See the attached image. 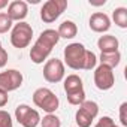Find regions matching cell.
<instances>
[{
    "label": "cell",
    "mask_w": 127,
    "mask_h": 127,
    "mask_svg": "<svg viewBox=\"0 0 127 127\" xmlns=\"http://www.w3.org/2000/svg\"><path fill=\"white\" fill-rule=\"evenodd\" d=\"M32 37H33V29L26 21L15 24L11 30V43L14 48H18V49L27 48L29 43L32 42Z\"/></svg>",
    "instance_id": "4"
},
{
    "label": "cell",
    "mask_w": 127,
    "mask_h": 127,
    "mask_svg": "<svg viewBox=\"0 0 127 127\" xmlns=\"http://www.w3.org/2000/svg\"><path fill=\"white\" fill-rule=\"evenodd\" d=\"M8 58H9V55H8V52H6V49H5V48H0V69L6 66Z\"/></svg>",
    "instance_id": "26"
},
{
    "label": "cell",
    "mask_w": 127,
    "mask_h": 127,
    "mask_svg": "<svg viewBox=\"0 0 127 127\" xmlns=\"http://www.w3.org/2000/svg\"><path fill=\"white\" fill-rule=\"evenodd\" d=\"M115 84V76H114V70L109 69L108 66L99 64L94 69V85L100 90V91H108L114 87Z\"/></svg>",
    "instance_id": "8"
},
{
    "label": "cell",
    "mask_w": 127,
    "mask_h": 127,
    "mask_svg": "<svg viewBox=\"0 0 127 127\" xmlns=\"http://www.w3.org/2000/svg\"><path fill=\"white\" fill-rule=\"evenodd\" d=\"M85 52H87V48L79 42H73V43L67 45L64 48V51H63L64 63L67 64V67H70L73 70H81L84 66Z\"/></svg>",
    "instance_id": "3"
},
{
    "label": "cell",
    "mask_w": 127,
    "mask_h": 127,
    "mask_svg": "<svg viewBox=\"0 0 127 127\" xmlns=\"http://www.w3.org/2000/svg\"><path fill=\"white\" fill-rule=\"evenodd\" d=\"M114 127H118V126H114Z\"/></svg>",
    "instance_id": "30"
},
{
    "label": "cell",
    "mask_w": 127,
    "mask_h": 127,
    "mask_svg": "<svg viewBox=\"0 0 127 127\" xmlns=\"http://www.w3.org/2000/svg\"><path fill=\"white\" fill-rule=\"evenodd\" d=\"M0 127H14L11 114L3 109H0Z\"/></svg>",
    "instance_id": "23"
},
{
    "label": "cell",
    "mask_w": 127,
    "mask_h": 127,
    "mask_svg": "<svg viewBox=\"0 0 127 127\" xmlns=\"http://www.w3.org/2000/svg\"><path fill=\"white\" fill-rule=\"evenodd\" d=\"M126 111H127V102H123L120 106V121L121 124L126 127L127 126V117H126Z\"/></svg>",
    "instance_id": "25"
},
{
    "label": "cell",
    "mask_w": 127,
    "mask_h": 127,
    "mask_svg": "<svg viewBox=\"0 0 127 127\" xmlns=\"http://www.w3.org/2000/svg\"><path fill=\"white\" fill-rule=\"evenodd\" d=\"M118 46H120V42L112 34H103L97 40V48L102 52H114V51H118Z\"/></svg>",
    "instance_id": "12"
},
{
    "label": "cell",
    "mask_w": 127,
    "mask_h": 127,
    "mask_svg": "<svg viewBox=\"0 0 127 127\" xmlns=\"http://www.w3.org/2000/svg\"><path fill=\"white\" fill-rule=\"evenodd\" d=\"M0 48H2V42H0Z\"/></svg>",
    "instance_id": "29"
},
{
    "label": "cell",
    "mask_w": 127,
    "mask_h": 127,
    "mask_svg": "<svg viewBox=\"0 0 127 127\" xmlns=\"http://www.w3.org/2000/svg\"><path fill=\"white\" fill-rule=\"evenodd\" d=\"M67 2L66 0H48L40 8V18L43 23L51 24L60 18V15L66 11Z\"/></svg>",
    "instance_id": "5"
},
{
    "label": "cell",
    "mask_w": 127,
    "mask_h": 127,
    "mask_svg": "<svg viewBox=\"0 0 127 127\" xmlns=\"http://www.w3.org/2000/svg\"><path fill=\"white\" fill-rule=\"evenodd\" d=\"M12 24L14 23L6 15V12H0V34L8 33L9 30H12Z\"/></svg>",
    "instance_id": "21"
},
{
    "label": "cell",
    "mask_w": 127,
    "mask_h": 127,
    "mask_svg": "<svg viewBox=\"0 0 127 127\" xmlns=\"http://www.w3.org/2000/svg\"><path fill=\"white\" fill-rule=\"evenodd\" d=\"M88 26L96 33H105L111 29V18L105 12H96L90 17Z\"/></svg>",
    "instance_id": "11"
},
{
    "label": "cell",
    "mask_w": 127,
    "mask_h": 127,
    "mask_svg": "<svg viewBox=\"0 0 127 127\" xmlns=\"http://www.w3.org/2000/svg\"><path fill=\"white\" fill-rule=\"evenodd\" d=\"M9 3H8V0H0V9H3V8H6Z\"/></svg>",
    "instance_id": "28"
},
{
    "label": "cell",
    "mask_w": 127,
    "mask_h": 127,
    "mask_svg": "<svg viewBox=\"0 0 127 127\" xmlns=\"http://www.w3.org/2000/svg\"><path fill=\"white\" fill-rule=\"evenodd\" d=\"M79 108L84 109L85 112H88L93 118H96L97 114H99V105H97L96 102H93V100H84V102L79 105Z\"/></svg>",
    "instance_id": "20"
},
{
    "label": "cell",
    "mask_w": 127,
    "mask_h": 127,
    "mask_svg": "<svg viewBox=\"0 0 127 127\" xmlns=\"http://www.w3.org/2000/svg\"><path fill=\"white\" fill-rule=\"evenodd\" d=\"M84 100H85V91H79V93H75V94L67 96V102L70 105H75V106H79Z\"/></svg>",
    "instance_id": "22"
},
{
    "label": "cell",
    "mask_w": 127,
    "mask_h": 127,
    "mask_svg": "<svg viewBox=\"0 0 127 127\" xmlns=\"http://www.w3.org/2000/svg\"><path fill=\"white\" fill-rule=\"evenodd\" d=\"M64 91H66V96H70V94L84 91L82 79L78 75H75V73L67 75V78H64Z\"/></svg>",
    "instance_id": "13"
},
{
    "label": "cell",
    "mask_w": 127,
    "mask_h": 127,
    "mask_svg": "<svg viewBox=\"0 0 127 127\" xmlns=\"http://www.w3.org/2000/svg\"><path fill=\"white\" fill-rule=\"evenodd\" d=\"M96 64H97V55H96L93 51H88V49H87L82 70H91V69H96Z\"/></svg>",
    "instance_id": "19"
},
{
    "label": "cell",
    "mask_w": 127,
    "mask_h": 127,
    "mask_svg": "<svg viewBox=\"0 0 127 127\" xmlns=\"http://www.w3.org/2000/svg\"><path fill=\"white\" fill-rule=\"evenodd\" d=\"M15 120L23 127H37V124L40 123V115L36 109L23 103L18 105L15 109Z\"/></svg>",
    "instance_id": "6"
},
{
    "label": "cell",
    "mask_w": 127,
    "mask_h": 127,
    "mask_svg": "<svg viewBox=\"0 0 127 127\" xmlns=\"http://www.w3.org/2000/svg\"><path fill=\"white\" fill-rule=\"evenodd\" d=\"M97 61H100V64L108 66L109 69L114 70V67H117L121 61V52L120 51H114V52H102L100 57L97 58Z\"/></svg>",
    "instance_id": "14"
},
{
    "label": "cell",
    "mask_w": 127,
    "mask_h": 127,
    "mask_svg": "<svg viewBox=\"0 0 127 127\" xmlns=\"http://www.w3.org/2000/svg\"><path fill=\"white\" fill-rule=\"evenodd\" d=\"M42 127H61V121L55 114H46L43 118H40Z\"/></svg>",
    "instance_id": "18"
},
{
    "label": "cell",
    "mask_w": 127,
    "mask_h": 127,
    "mask_svg": "<svg viewBox=\"0 0 127 127\" xmlns=\"http://www.w3.org/2000/svg\"><path fill=\"white\" fill-rule=\"evenodd\" d=\"M23 73L17 69H8L5 72H0V90L6 93L18 90L23 85Z\"/></svg>",
    "instance_id": "9"
},
{
    "label": "cell",
    "mask_w": 127,
    "mask_h": 127,
    "mask_svg": "<svg viewBox=\"0 0 127 127\" xmlns=\"http://www.w3.org/2000/svg\"><path fill=\"white\" fill-rule=\"evenodd\" d=\"M29 14V6L27 3L24 2V0H14V2H11L8 5V12L6 15L11 18V21H18L21 23Z\"/></svg>",
    "instance_id": "10"
},
{
    "label": "cell",
    "mask_w": 127,
    "mask_h": 127,
    "mask_svg": "<svg viewBox=\"0 0 127 127\" xmlns=\"http://www.w3.org/2000/svg\"><path fill=\"white\" fill-rule=\"evenodd\" d=\"M114 126H115V121L111 117H102L94 127H114Z\"/></svg>",
    "instance_id": "24"
},
{
    "label": "cell",
    "mask_w": 127,
    "mask_h": 127,
    "mask_svg": "<svg viewBox=\"0 0 127 127\" xmlns=\"http://www.w3.org/2000/svg\"><path fill=\"white\" fill-rule=\"evenodd\" d=\"M58 36L63 37V39H73L78 33V27L73 21L70 20H66V21H63L60 26H58V30H57Z\"/></svg>",
    "instance_id": "15"
},
{
    "label": "cell",
    "mask_w": 127,
    "mask_h": 127,
    "mask_svg": "<svg viewBox=\"0 0 127 127\" xmlns=\"http://www.w3.org/2000/svg\"><path fill=\"white\" fill-rule=\"evenodd\" d=\"M93 120L94 118L88 112H85L84 109H81V108L75 114V123L78 124V127H90L91 123H93Z\"/></svg>",
    "instance_id": "17"
},
{
    "label": "cell",
    "mask_w": 127,
    "mask_h": 127,
    "mask_svg": "<svg viewBox=\"0 0 127 127\" xmlns=\"http://www.w3.org/2000/svg\"><path fill=\"white\" fill-rule=\"evenodd\" d=\"M43 78L51 84H57L64 78V63L60 58H51L43 66Z\"/></svg>",
    "instance_id": "7"
},
{
    "label": "cell",
    "mask_w": 127,
    "mask_h": 127,
    "mask_svg": "<svg viewBox=\"0 0 127 127\" xmlns=\"http://www.w3.org/2000/svg\"><path fill=\"white\" fill-rule=\"evenodd\" d=\"M112 20L115 26L120 29H127V9L126 8H115L112 12Z\"/></svg>",
    "instance_id": "16"
},
{
    "label": "cell",
    "mask_w": 127,
    "mask_h": 127,
    "mask_svg": "<svg viewBox=\"0 0 127 127\" xmlns=\"http://www.w3.org/2000/svg\"><path fill=\"white\" fill-rule=\"evenodd\" d=\"M33 103L46 114H54L58 109L60 100L54 94V91H51L46 87H40L33 93Z\"/></svg>",
    "instance_id": "2"
},
{
    "label": "cell",
    "mask_w": 127,
    "mask_h": 127,
    "mask_svg": "<svg viewBox=\"0 0 127 127\" xmlns=\"http://www.w3.org/2000/svg\"><path fill=\"white\" fill-rule=\"evenodd\" d=\"M8 100H9L8 93H6V91H3V90H0V108H3V106L8 103Z\"/></svg>",
    "instance_id": "27"
},
{
    "label": "cell",
    "mask_w": 127,
    "mask_h": 127,
    "mask_svg": "<svg viewBox=\"0 0 127 127\" xmlns=\"http://www.w3.org/2000/svg\"><path fill=\"white\" fill-rule=\"evenodd\" d=\"M58 40H60V36H58L57 30H54V29L43 30L39 34V37L36 39L32 49H30V60L34 63V64L43 63L49 57L52 48L58 43Z\"/></svg>",
    "instance_id": "1"
}]
</instances>
